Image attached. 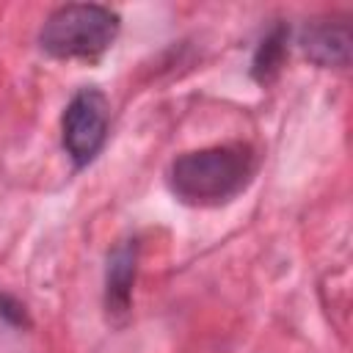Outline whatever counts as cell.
Segmentation results:
<instances>
[{
	"instance_id": "3957f363",
	"label": "cell",
	"mask_w": 353,
	"mask_h": 353,
	"mask_svg": "<svg viewBox=\"0 0 353 353\" xmlns=\"http://www.w3.org/2000/svg\"><path fill=\"white\" fill-rule=\"evenodd\" d=\"M108 124H110V102L99 88H80L61 119V138H63V149L69 154V160L83 168L88 165L105 138H108Z\"/></svg>"
},
{
	"instance_id": "7a4b0ae2",
	"label": "cell",
	"mask_w": 353,
	"mask_h": 353,
	"mask_svg": "<svg viewBox=\"0 0 353 353\" xmlns=\"http://www.w3.org/2000/svg\"><path fill=\"white\" fill-rule=\"evenodd\" d=\"M119 36V14L97 3H69L55 8L39 33V47L61 61H97Z\"/></svg>"
},
{
	"instance_id": "5b68a950",
	"label": "cell",
	"mask_w": 353,
	"mask_h": 353,
	"mask_svg": "<svg viewBox=\"0 0 353 353\" xmlns=\"http://www.w3.org/2000/svg\"><path fill=\"white\" fill-rule=\"evenodd\" d=\"M138 270V243L127 240L116 245L105 268V309L108 314H127L132 303V284Z\"/></svg>"
},
{
	"instance_id": "6da1fadb",
	"label": "cell",
	"mask_w": 353,
	"mask_h": 353,
	"mask_svg": "<svg viewBox=\"0 0 353 353\" xmlns=\"http://www.w3.org/2000/svg\"><path fill=\"white\" fill-rule=\"evenodd\" d=\"M256 171L248 143H223L179 154L168 168L171 193L188 207H221L237 199Z\"/></svg>"
},
{
	"instance_id": "52a82bcc",
	"label": "cell",
	"mask_w": 353,
	"mask_h": 353,
	"mask_svg": "<svg viewBox=\"0 0 353 353\" xmlns=\"http://www.w3.org/2000/svg\"><path fill=\"white\" fill-rule=\"evenodd\" d=\"M0 317L11 325H28V317H25V309L22 303H17L11 295L0 292Z\"/></svg>"
},
{
	"instance_id": "8992f818",
	"label": "cell",
	"mask_w": 353,
	"mask_h": 353,
	"mask_svg": "<svg viewBox=\"0 0 353 353\" xmlns=\"http://www.w3.org/2000/svg\"><path fill=\"white\" fill-rule=\"evenodd\" d=\"M287 55V28L284 25H276L256 47L254 52V61H251V77L256 83H270L279 69H281V61Z\"/></svg>"
},
{
	"instance_id": "277c9868",
	"label": "cell",
	"mask_w": 353,
	"mask_h": 353,
	"mask_svg": "<svg viewBox=\"0 0 353 353\" xmlns=\"http://www.w3.org/2000/svg\"><path fill=\"white\" fill-rule=\"evenodd\" d=\"M303 55L325 69H345L350 63V25L345 19H314L301 30Z\"/></svg>"
}]
</instances>
